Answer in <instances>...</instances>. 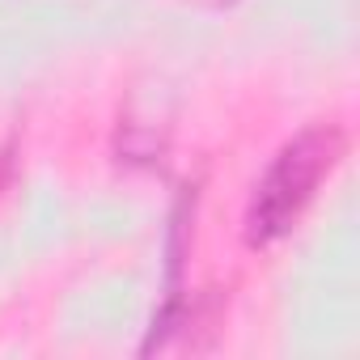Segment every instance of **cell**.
<instances>
[{
  "mask_svg": "<svg viewBox=\"0 0 360 360\" xmlns=\"http://www.w3.org/2000/svg\"><path fill=\"white\" fill-rule=\"evenodd\" d=\"M339 148H343V136L335 127H309L276 153L263 183L255 187L250 212H246V242L250 246H267L292 229V221L314 200L326 169L339 161Z\"/></svg>",
  "mask_w": 360,
  "mask_h": 360,
  "instance_id": "obj_1",
  "label": "cell"
}]
</instances>
